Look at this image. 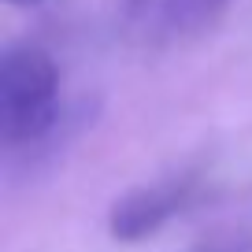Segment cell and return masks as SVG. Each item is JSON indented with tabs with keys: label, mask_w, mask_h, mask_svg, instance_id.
I'll use <instances>...</instances> for the list:
<instances>
[{
	"label": "cell",
	"mask_w": 252,
	"mask_h": 252,
	"mask_svg": "<svg viewBox=\"0 0 252 252\" xmlns=\"http://www.w3.org/2000/svg\"><path fill=\"white\" fill-rule=\"evenodd\" d=\"M60 119V71L37 45H11L0 56V137L8 149L33 145Z\"/></svg>",
	"instance_id": "1"
},
{
	"label": "cell",
	"mask_w": 252,
	"mask_h": 252,
	"mask_svg": "<svg viewBox=\"0 0 252 252\" xmlns=\"http://www.w3.org/2000/svg\"><path fill=\"white\" fill-rule=\"evenodd\" d=\"M189 200V182L186 178H167L152 182V186L130 189L111 204L108 212V230L119 241H141V237L156 234L174 212H182Z\"/></svg>",
	"instance_id": "2"
},
{
	"label": "cell",
	"mask_w": 252,
	"mask_h": 252,
	"mask_svg": "<svg viewBox=\"0 0 252 252\" xmlns=\"http://www.w3.org/2000/svg\"><path fill=\"white\" fill-rule=\"evenodd\" d=\"M230 0H159V30L171 41H189L208 33L222 15Z\"/></svg>",
	"instance_id": "3"
},
{
	"label": "cell",
	"mask_w": 252,
	"mask_h": 252,
	"mask_svg": "<svg viewBox=\"0 0 252 252\" xmlns=\"http://www.w3.org/2000/svg\"><path fill=\"white\" fill-rule=\"evenodd\" d=\"M11 4H37V0H11Z\"/></svg>",
	"instance_id": "4"
}]
</instances>
